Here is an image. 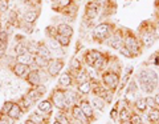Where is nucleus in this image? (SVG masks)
<instances>
[{
	"label": "nucleus",
	"mask_w": 159,
	"mask_h": 124,
	"mask_svg": "<svg viewBox=\"0 0 159 124\" xmlns=\"http://www.w3.org/2000/svg\"><path fill=\"white\" fill-rule=\"evenodd\" d=\"M0 40L8 43V32L7 31H0Z\"/></svg>",
	"instance_id": "nucleus-41"
},
{
	"label": "nucleus",
	"mask_w": 159,
	"mask_h": 124,
	"mask_svg": "<svg viewBox=\"0 0 159 124\" xmlns=\"http://www.w3.org/2000/svg\"><path fill=\"white\" fill-rule=\"evenodd\" d=\"M119 53H121L122 56L127 57V59H133V57H135V56H134L133 53H131V51H130V49H129V48H126L125 46H123L121 49H119Z\"/></svg>",
	"instance_id": "nucleus-35"
},
{
	"label": "nucleus",
	"mask_w": 159,
	"mask_h": 124,
	"mask_svg": "<svg viewBox=\"0 0 159 124\" xmlns=\"http://www.w3.org/2000/svg\"><path fill=\"white\" fill-rule=\"evenodd\" d=\"M65 91L66 88L62 87H56L51 92V97L49 100L52 102L53 107H56L57 110H64V102H65Z\"/></svg>",
	"instance_id": "nucleus-5"
},
{
	"label": "nucleus",
	"mask_w": 159,
	"mask_h": 124,
	"mask_svg": "<svg viewBox=\"0 0 159 124\" xmlns=\"http://www.w3.org/2000/svg\"><path fill=\"white\" fill-rule=\"evenodd\" d=\"M56 39L58 40L60 46H61L62 48H66V47L70 46V36H65V35L57 33V35H56Z\"/></svg>",
	"instance_id": "nucleus-30"
},
{
	"label": "nucleus",
	"mask_w": 159,
	"mask_h": 124,
	"mask_svg": "<svg viewBox=\"0 0 159 124\" xmlns=\"http://www.w3.org/2000/svg\"><path fill=\"white\" fill-rule=\"evenodd\" d=\"M23 110H21V107H20V104L16 102V103H13V106L11 107V110L8 111V117L11 119V120H19L20 117H21L23 115Z\"/></svg>",
	"instance_id": "nucleus-16"
},
{
	"label": "nucleus",
	"mask_w": 159,
	"mask_h": 124,
	"mask_svg": "<svg viewBox=\"0 0 159 124\" xmlns=\"http://www.w3.org/2000/svg\"><path fill=\"white\" fill-rule=\"evenodd\" d=\"M73 32H74L73 27L69 26L68 23H60L57 26V33H60V35H65V36H70L72 37Z\"/></svg>",
	"instance_id": "nucleus-23"
},
{
	"label": "nucleus",
	"mask_w": 159,
	"mask_h": 124,
	"mask_svg": "<svg viewBox=\"0 0 159 124\" xmlns=\"http://www.w3.org/2000/svg\"><path fill=\"white\" fill-rule=\"evenodd\" d=\"M13 103H15V102H12V100H7L6 103H4L3 108H2V112H4V113H8V111L11 110V107L13 106Z\"/></svg>",
	"instance_id": "nucleus-37"
},
{
	"label": "nucleus",
	"mask_w": 159,
	"mask_h": 124,
	"mask_svg": "<svg viewBox=\"0 0 159 124\" xmlns=\"http://www.w3.org/2000/svg\"><path fill=\"white\" fill-rule=\"evenodd\" d=\"M101 55L102 52L97 51V49H89V51L84 53V63H85L86 67H94V64L101 57Z\"/></svg>",
	"instance_id": "nucleus-10"
},
{
	"label": "nucleus",
	"mask_w": 159,
	"mask_h": 124,
	"mask_svg": "<svg viewBox=\"0 0 159 124\" xmlns=\"http://www.w3.org/2000/svg\"><path fill=\"white\" fill-rule=\"evenodd\" d=\"M15 60H16V63H20V64H28V66H31L32 55L29 52H24V53H20V55H16Z\"/></svg>",
	"instance_id": "nucleus-26"
},
{
	"label": "nucleus",
	"mask_w": 159,
	"mask_h": 124,
	"mask_svg": "<svg viewBox=\"0 0 159 124\" xmlns=\"http://www.w3.org/2000/svg\"><path fill=\"white\" fill-rule=\"evenodd\" d=\"M109 60H110V56L105 55V53H102L101 57L98 59V60L96 62V64H94V68L97 69L98 72H103V69H105L107 66H109Z\"/></svg>",
	"instance_id": "nucleus-19"
},
{
	"label": "nucleus",
	"mask_w": 159,
	"mask_h": 124,
	"mask_svg": "<svg viewBox=\"0 0 159 124\" xmlns=\"http://www.w3.org/2000/svg\"><path fill=\"white\" fill-rule=\"evenodd\" d=\"M37 55H40L41 57H45V59H48V60L53 59V57H52L51 49H49L47 44H44L43 42H40V43L37 44Z\"/></svg>",
	"instance_id": "nucleus-18"
},
{
	"label": "nucleus",
	"mask_w": 159,
	"mask_h": 124,
	"mask_svg": "<svg viewBox=\"0 0 159 124\" xmlns=\"http://www.w3.org/2000/svg\"><path fill=\"white\" fill-rule=\"evenodd\" d=\"M29 69H31V67L28 66V64H20V63H15L12 66V72L15 76L17 77H24L25 79L27 73L29 72Z\"/></svg>",
	"instance_id": "nucleus-13"
},
{
	"label": "nucleus",
	"mask_w": 159,
	"mask_h": 124,
	"mask_svg": "<svg viewBox=\"0 0 159 124\" xmlns=\"http://www.w3.org/2000/svg\"><path fill=\"white\" fill-rule=\"evenodd\" d=\"M146 103H147V107L148 108H154V107H157V104H155V99H154V96H146Z\"/></svg>",
	"instance_id": "nucleus-38"
},
{
	"label": "nucleus",
	"mask_w": 159,
	"mask_h": 124,
	"mask_svg": "<svg viewBox=\"0 0 159 124\" xmlns=\"http://www.w3.org/2000/svg\"><path fill=\"white\" fill-rule=\"evenodd\" d=\"M134 107H135V110L138 112H146L148 110L145 97H139L138 100H135V103H134Z\"/></svg>",
	"instance_id": "nucleus-28"
},
{
	"label": "nucleus",
	"mask_w": 159,
	"mask_h": 124,
	"mask_svg": "<svg viewBox=\"0 0 159 124\" xmlns=\"http://www.w3.org/2000/svg\"><path fill=\"white\" fill-rule=\"evenodd\" d=\"M39 17V11L37 9H28V11L24 12V16H23V22L25 24H33L36 22V19Z\"/></svg>",
	"instance_id": "nucleus-17"
},
{
	"label": "nucleus",
	"mask_w": 159,
	"mask_h": 124,
	"mask_svg": "<svg viewBox=\"0 0 159 124\" xmlns=\"http://www.w3.org/2000/svg\"><path fill=\"white\" fill-rule=\"evenodd\" d=\"M114 31H116V26H114V24H111V23H99L94 27L93 39L99 42V43L106 42L107 39L114 33Z\"/></svg>",
	"instance_id": "nucleus-1"
},
{
	"label": "nucleus",
	"mask_w": 159,
	"mask_h": 124,
	"mask_svg": "<svg viewBox=\"0 0 159 124\" xmlns=\"http://www.w3.org/2000/svg\"><path fill=\"white\" fill-rule=\"evenodd\" d=\"M29 119H32V120L34 123H37V124H48L49 123V117H45V116H41L40 113L37 112H33L31 116H29Z\"/></svg>",
	"instance_id": "nucleus-29"
},
{
	"label": "nucleus",
	"mask_w": 159,
	"mask_h": 124,
	"mask_svg": "<svg viewBox=\"0 0 159 124\" xmlns=\"http://www.w3.org/2000/svg\"><path fill=\"white\" fill-rule=\"evenodd\" d=\"M90 103H92V106L94 110H97V111H103L105 110V106H106V102L103 100V99H101L99 96H93L90 99Z\"/></svg>",
	"instance_id": "nucleus-24"
},
{
	"label": "nucleus",
	"mask_w": 159,
	"mask_h": 124,
	"mask_svg": "<svg viewBox=\"0 0 159 124\" xmlns=\"http://www.w3.org/2000/svg\"><path fill=\"white\" fill-rule=\"evenodd\" d=\"M25 82L31 87H37L39 84H43V76H41V68L33 67L29 69V72L25 76Z\"/></svg>",
	"instance_id": "nucleus-7"
},
{
	"label": "nucleus",
	"mask_w": 159,
	"mask_h": 124,
	"mask_svg": "<svg viewBox=\"0 0 159 124\" xmlns=\"http://www.w3.org/2000/svg\"><path fill=\"white\" fill-rule=\"evenodd\" d=\"M64 64H65V63H64V59H58V57L51 59L49 63H48V67H47L48 75L52 76V77L57 76L58 73H60V71L64 68Z\"/></svg>",
	"instance_id": "nucleus-8"
},
{
	"label": "nucleus",
	"mask_w": 159,
	"mask_h": 124,
	"mask_svg": "<svg viewBox=\"0 0 159 124\" xmlns=\"http://www.w3.org/2000/svg\"><path fill=\"white\" fill-rule=\"evenodd\" d=\"M101 82L105 86L107 90H110L113 92H116L119 88V73L117 71H113V69H109V71H103L101 75Z\"/></svg>",
	"instance_id": "nucleus-2"
},
{
	"label": "nucleus",
	"mask_w": 159,
	"mask_h": 124,
	"mask_svg": "<svg viewBox=\"0 0 159 124\" xmlns=\"http://www.w3.org/2000/svg\"><path fill=\"white\" fill-rule=\"evenodd\" d=\"M24 124H37V123H34V122L32 120V119H27V120L24 122Z\"/></svg>",
	"instance_id": "nucleus-44"
},
{
	"label": "nucleus",
	"mask_w": 159,
	"mask_h": 124,
	"mask_svg": "<svg viewBox=\"0 0 159 124\" xmlns=\"http://www.w3.org/2000/svg\"><path fill=\"white\" fill-rule=\"evenodd\" d=\"M78 104H80V107H81L84 115H85L89 120L94 119V108L92 106L90 100H88V99H85V97H81L80 99V102H78Z\"/></svg>",
	"instance_id": "nucleus-11"
},
{
	"label": "nucleus",
	"mask_w": 159,
	"mask_h": 124,
	"mask_svg": "<svg viewBox=\"0 0 159 124\" xmlns=\"http://www.w3.org/2000/svg\"><path fill=\"white\" fill-rule=\"evenodd\" d=\"M123 37H125V32H123V29H116L114 31V33L111 35L110 37L107 39V44L109 47H111L113 49H121L123 47Z\"/></svg>",
	"instance_id": "nucleus-6"
},
{
	"label": "nucleus",
	"mask_w": 159,
	"mask_h": 124,
	"mask_svg": "<svg viewBox=\"0 0 159 124\" xmlns=\"http://www.w3.org/2000/svg\"><path fill=\"white\" fill-rule=\"evenodd\" d=\"M118 113H119V111H118V107H114L113 110H111V112H110V116H111L113 120H116V119L118 117Z\"/></svg>",
	"instance_id": "nucleus-40"
},
{
	"label": "nucleus",
	"mask_w": 159,
	"mask_h": 124,
	"mask_svg": "<svg viewBox=\"0 0 159 124\" xmlns=\"http://www.w3.org/2000/svg\"><path fill=\"white\" fill-rule=\"evenodd\" d=\"M58 84H60V87H62V88H70L73 84H74L73 75L69 71L64 72L62 75L58 77Z\"/></svg>",
	"instance_id": "nucleus-14"
},
{
	"label": "nucleus",
	"mask_w": 159,
	"mask_h": 124,
	"mask_svg": "<svg viewBox=\"0 0 159 124\" xmlns=\"http://www.w3.org/2000/svg\"><path fill=\"white\" fill-rule=\"evenodd\" d=\"M7 42H3V40H0V59H3L4 55H6V52H7Z\"/></svg>",
	"instance_id": "nucleus-36"
},
{
	"label": "nucleus",
	"mask_w": 159,
	"mask_h": 124,
	"mask_svg": "<svg viewBox=\"0 0 159 124\" xmlns=\"http://www.w3.org/2000/svg\"><path fill=\"white\" fill-rule=\"evenodd\" d=\"M98 9H99V4H97L96 2H89L86 4V8H85V19L88 20H93L98 16Z\"/></svg>",
	"instance_id": "nucleus-12"
},
{
	"label": "nucleus",
	"mask_w": 159,
	"mask_h": 124,
	"mask_svg": "<svg viewBox=\"0 0 159 124\" xmlns=\"http://www.w3.org/2000/svg\"><path fill=\"white\" fill-rule=\"evenodd\" d=\"M48 46L51 49H54V51H58L60 48H62L61 46H60V43L56 37H49V43H48Z\"/></svg>",
	"instance_id": "nucleus-33"
},
{
	"label": "nucleus",
	"mask_w": 159,
	"mask_h": 124,
	"mask_svg": "<svg viewBox=\"0 0 159 124\" xmlns=\"http://www.w3.org/2000/svg\"><path fill=\"white\" fill-rule=\"evenodd\" d=\"M37 108H39V112H41V113H51L53 111V104L49 99H47V100L40 102L37 104Z\"/></svg>",
	"instance_id": "nucleus-21"
},
{
	"label": "nucleus",
	"mask_w": 159,
	"mask_h": 124,
	"mask_svg": "<svg viewBox=\"0 0 159 124\" xmlns=\"http://www.w3.org/2000/svg\"><path fill=\"white\" fill-rule=\"evenodd\" d=\"M121 124H133L131 120H126V122H121Z\"/></svg>",
	"instance_id": "nucleus-45"
},
{
	"label": "nucleus",
	"mask_w": 159,
	"mask_h": 124,
	"mask_svg": "<svg viewBox=\"0 0 159 124\" xmlns=\"http://www.w3.org/2000/svg\"><path fill=\"white\" fill-rule=\"evenodd\" d=\"M69 115H70V113H69L68 111L58 110L54 117H56V122L61 123V124H70V120H72V119L69 117Z\"/></svg>",
	"instance_id": "nucleus-22"
},
{
	"label": "nucleus",
	"mask_w": 159,
	"mask_h": 124,
	"mask_svg": "<svg viewBox=\"0 0 159 124\" xmlns=\"http://www.w3.org/2000/svg\"><path fill=\"white\" fill-rule=\"evenodd\" d=\"M56 35H57V26L47 27V36L48 37H56Z\"/></svg>",
	"instance_id": "nucleus-34"
},
{
	"label": "nucleus",
	"mask_w": 159,
	"mask_h": 124,
	"mask_svg": "<svg viewBox=\"0 0 159 124\" xmlns=\"http://www.w3.org/2000/svg\"><path fill=\"white\" fill-rule=\"evenodd\" d=\"M154 64H155V66H158V67H159V55H157L155 57H154Z\"/></svg>",
	"instance_id": "nucleus-42"
},
{
	"label": "nucleus",
	"mask_w": 159,
	"mask_h": 124,
	"mask_svg": "<svg viewBox=\"0 0 159 124\" xmlns=\"http://www.w3.org/2000/svg\"><path fill=\"white\" fill-rule=\"evenodd\" d=\"M82 69H84V64L81 62V59H78L77 56H74L70 60V64H69V72H70L73 75V77H74V75L78 73L80 71H82Z\"/></svg>",
	"instance_id": "nucleus-15"
},
{
	"label": "nucleus",
	"mask_w": 159,
	"mask_h": 124,
	"mask_svg": "<svg viewBox=\"0 0 159 124\" xmlns=\"http://www.w3.org/2000/svg\"><path fill=\"white\" fill-rule=\"evenodd\" d=\"M9 0H0V12H7Z\"/></svg>",
	"instance_id": "nucleus-39"
},
{
	"label": "nucleus",
	"mask_w": 159,
	"mask_h": 124,
	"mask_svg": "<svg viewBox=\"0 0 159 124\" xmlns=\"http://www.w3.org/2000/svg\"><path fill=\"white\" fill-rule=\"evenodd\" d=\"M53 124H61V123H58V122H56V120H54V123Z\"/></svg>",
	"instance_id": "nucleus-47"
},
{
	"label": "nucleus",
	"mask_w": 159,
	"mask_h": 124,
	"mask_svg": "<svg viewBox=\"0 0 159 124\" xmlns=\"http://www.w3.org/2000/svg\"><path fill=\"white\" fill-rule=\"evenodd\" d=\"M92 88H93L92 80L77 84V92L80 93V95H89V93L92 92Z\"/></svg>",
	"instance_id": "nucleus-20"
},
{
	"label": "nucleus",
	"mask_w": 159,
	"mask_h": 124,
	"mask_svg": "<svg viewBox=\"0 0 159 124\" xmlns=\"http://www.w3.org/2000/svg\"><path fill=\"white\" fill-rule=\"evenodd\" d=\"M138 82H139V88L146 92V93H151L154 92V90L158 87V84H155L150 77H148V73L147 71L145 69V71H141L138 75Z\"/></svg>",
	"instance_id": "nucleus-4"
},
{
	"label": "nucleus",
	"mask_w": 159,
	"mask_h": 124,
	"mask_svg": "<svg viewBox=\"0 0 159 124\" xmlns=\"http://www.w3.org/2000/svg\"><path fill=\"white\" fill-rule=\"evenodd\" d=\"M148 117H150V122L151 124H159V108L158 107H154V108H150L147 112Z\"/></svg>",
	"instance_id": "nucleus-27"
},
{
	"label": "nucleus",
	"mask_w": 159,
	"mask_h": 124,
	"mask_svg": "<svg viewBox=\"0 0 159 124\" xmlns=\"http://www.w3.org/2000/svg\"><path fill=\"white\" fill-rule=\"evenodd\" d=\"M131 113L130 112V108H121L119 110V113H118V117L121 119V122H126V120H130V117H131Z\"/></svg>",
	"instance_id": "nucleus-31"
},
{
	"label": "nucleus",
	"mask_w": 159,
	"mask_h": 124,
	"mask_svg": "<svg viewBox=\"0 0 159 124\" xmlns=\"http://www.w3.org/2000/svg\"><path fill=\"white\" fill-rule=\"evenodd\" d=\"M27 96H29V97H31V99H32V100H33L34 103H36V102L39 100V99L43 96V95H40V93L37 92V90H36V88H33V87H32L31 90H29V91L27 92Z\"/></svg>",
	"instance_id": "nucleus-32"
},
{
	"label": "nucleus",
	"mask_w": 159,
	"mask_h": 124,
	"mask_svg": "<svg viewBox=\"0 0 159 124\" xmlns=\"http://www.w3.org/2000/svg\"><path fill=\"white\" fill-rule=\"evenodd\" d=\"M69 113H70V117L73 119V120H77L80 122L81 124H89V119L84 115V112L81 110V107H80V104H74V106L70 108V111H69Z\"/></svg>",
	"instance_id": "nucleus-9"
},
{
	"label": "nucleus",
	"mask_w": 159,
	"mask_h": 124,
	"mask_svg": "<svg viewBox=\"0 0 159 124\" xmlns=\"http://www.w3.org/2000/svg\"><path fill=\"white\" fill-rule=\"evenodd\" d=\"M123 43H125L123 46L130 49L134 56H138L143 48L142 44H141V40H138V37L135 35H133L131 32H126L125 37H123Z\"/></svg>",
	"instance_id": "nucleus-3"
},
{
	"label": "nucleus",
	"mask_w": 159,
	"mask_h": 124,
	"mask_svg": "<svg viewBox=\"0 0 159 124\" xmlns=\"http://www.w3.org/2000/svg\"><path fill=\"white\" fill-rule=\"evenodd\" d=\"M57 2H60V0H52V3H57Z\"/></svg>",
	"instance_id": "nucleus-46"
},
{
	"label": "nucleus",
	"mask_w": 159,
	"mask_h": 124,
	"mask_svg": "<svg viewBox=\"0 0 159 124\" xmlns=\"http://www.w3.org/2000/svg\"><path fill=\"white\" fill-rule=\"evenodd\" d=\"M154 99H155V104H157V107H159V93H157V95L154 96Z\"/></svg>",
	"instance_id": "nucleus-43"
},
{
	"label": "nucleus",
	"mask_w": 159,
	"mask_h": 124,
	"mask_svg": "<svg viewBox=\"0 0 159 124\" xmlns=\"http://www.w3.org/2000/svg\"><path fill=\"white\" fill-rule=\"evenodd\" d=\"M19 104H20V107H21V110H23V112H27V111H29V108H31L33 104H34V102L32 100L29 96H21L20 97V100L17 102Z\"/></svg>",
	"instance_id": "nucleus-25"
}]
</instances>
